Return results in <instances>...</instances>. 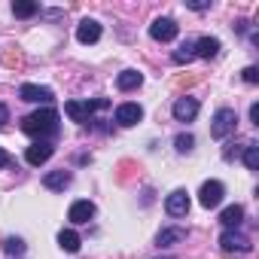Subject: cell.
<instances>
[{
    "instance_id": "cell-1",
    "label": "cell",
    "mask_w": 259,
    "mask_h": 259,
    "mask_svg": "<svg viewBox=\"0 0 259 259\" xmlns=\"http://www.w3.org/2000/svg\"><path fill=\"white\" fill-rule=\"evenodd\" d=\"M22 132L31 135V138H37V141H43L46 135H55L58 132V113L52 107H43V110L25 116L22 119Z\"/></svg>"
},
{
    "instance_id": "cell-2",
    "label": "cell",
    "mask_w": 259,
    "mask_h": 259,
    "mask_svg": "<svg viewBox=\"0 0 259 259\" xmlns=\"http://www.w3.org/2000/svg\"><path fill=\"white\" fill-rule=\"evenodd\" d=\"M107 104H110L107 98H95V101H67V104H64V113H67L73 122L85 125V122L92 119V113H95V110H104Z\"/></svg>"
},
{
    "instance_id": "cell-3",
    "label": "cell",
    "mask_w": 259,
    "mask_h": 259,
    "mask_svg": "<svg viewBox=\"0 0 259 259\" xmlns=\"http://www.w3.org/2000/svg\"><path fill=\"white\" fill-rule=\"evenodd\" d=\"M235 125H238V113H235L232 107H220V110L213 113L210 135H213L217 141H223V138H229V135L235 132Z\"/></svg>"
},
{
    "instance_id": "cell-4",
    "label": "cell",
    "mask_w": 259,
    "mask_h": 259,
    "mask_svg": "<svg viewBox=\"0 0 259 259\" xmlns=\"http://www.w3.org/2000/svg\"><path fill=\"white\" fill-rule=\"evenodd\" d=\"M220 247H223V253H250V238L247 235H241V232H235V229H226L223 235H220Z\"/></svg>"
},
{
    "instance_id": "cell-5",
    "label": "cell",
    "mask_w": 259,
    "mask_h": 259,
    "mask_svg": "<svg viewBox=\"0 0 259 259\" xmlns=\"http://www.w3.org/2000/svg\"><path fill=\"white\" fill-rule=\"evenodd\" d=\"M223 195H226V189H223V183L220 180H207V183H201V189H198V201H201V207H220V201H223Z\"/></svg>"
},
{
    "instance_id": "cell-6",
    "label": "cell",
    "mask_w": 259,
    "mask_h": 259,
    "mask_svg": "<svg viewBox=\"0 0 259 259\" xmlns=\"http://www.w3.org/2000/svg\"><path fill=\"white\" fill-rule=\"evenodd\" d=\"M52 153H55V147H52L49 141H34V144L28 147V153H25V162L34 165V168H40L43 162L52 159Z\"/></svg>"
},
{
    "instance_id": "cell-7",
    "label": "cell",
    "mask_w": 259,
    "mask_h": 259,
    "mask_svg": "<svg viewBox=\"0 0 259 259\" xmlns=\"http://www.w3.org/2000/svg\"><path fill=\"white\" fill-rule=\"evenodd\" d=\"M144 119V107L141 104H132V101H128V104H119L116 107V122L122 125V128H132V125H138Z\"/></svg>"
},
{
    "instance_id": "cell-8",
    "label": "cell",
    "mask_w": 259,
    "mask_h": 259,
    "mask_svg": "<svg viewBox=\"0 0 259 259\" xmlns=\"http://www.w3.org/2000/svg\"><path fill=\"white\" fill-rule=\"evenodd\" d=\"M150 37L153 40H159V43H171L174 37H177V22L174 19H156L153 25H150Z\"/></svg>"
},
{
    "instance_id": "cell-9",
    "label": "cell",
    "mask_w": 259,
    "mask_h": 259,
    "mask_svg": "<svg viewBox=\"0 0 259 259\" xmlns=\"http://www.w3.org/2000/svg\"><path fill=\"white\" fill-rule=\"evenodd\" d=\"M19 98L28 101V104H49V101H52V89H46V85H34V82H25V85L19 89Z\"/></svg>"
},
{
    "instance_id": "cell-10",
    "label": "cell",
    "mask_w": 259,
    "mask_h": 259,
    "mask_svg": "<svg viewBox=\"0 0 259 259\" xmlns=\"http://www.w3.org/2000/svg\"><path fill=\"white\" fill-rule=\"evenodd\" d=\"M171 113H174V119L177 122H192L195 116H198V101L195 98H177L174 101V107H171Z\"/></svg>"
},
{
    "instance_id": "cell-11",
    "label": "cell",
    "mask_w": 259,
    "mask_h": 259,
    "mask_svg": "<svg viewBox=\"0 0 259 259\" xmlns=\"http://www.w3.org/2000/svg\"><path fill=\"white\" fill-rule=\"evenodd\" d=\"M189 195L183 192V189H174L168 198H165V210H168V217H186L189 213Z\"/></svg>"
},
{
    "instance_id": "cell-12",
    "label": "cell",
    "mask_w": 259,
    "mask_h": 259,
    "mask_svg": "<svg viewBox=\"0 0 259 259\" xmlns=\"http://www.w3.org/2000/svg\"><path fill=\"white\" fill-rule=\"evenodd\" d=\"M92 217H95V204L85 201V198H82V201H73L70 210H67V220H70L73 226H82V223H89Z\"/></svg>"
},
{
    "instance_id": "cell-13",
    "label": "cell",
    "mask_w": 259,
    "mask_h": 259,
    "mask_svg": "<svg viewBox=\"0 0 259 259\" xmlns=\"http://www.w3.org/2000/svg\"><path fill=\"white\" fill-rule=\"evenodd\" d=\"M76 40H79V43H98V40H101V25H98L95 19H82V22L76 25Z\"/></svg>"
},
{
    "instance_id": "cell-14",
    "label": "cell",
    "mask_w": 259,
    "mask_h": 259,
    "mask_svg": "<svg viewBox=\"0 0 259 259\" xmlns=\"http://www.w3.org/2000/svg\"><path fill=\"white\" fill-rule=\"evenodd\" d=\"M43 186L52 189V192L67 189V186H70V174H67V171H49V174L43 177Z\"/></svg>"
},
{
    "instance_id": "cell-15",
    "label": "cell",
    "mask_w": 259,
    "mask_h": 259,
    "mask_svg": "<svg viewBox=\"0 0 259 259\" xmlns=\"http://www.w3.org/2000/svg\"><path fill=\"white\" fill-rule=\"evenodd\" d=\"M241 220H244V207H241V204H229V207L220 213V223H223L226 229H238Z\"/></svg>"
},
{
    "instance_id": "cell-16",
    "label": "cell",
    "mask_w": 259,
    "mask_h": 259,
    "mask_svg": "<svg viewBox=\"0 0 259 259\" xmlns=\"http://www.w3.org/2000/svg\"><path fill=\"white\" fill-rule=\"evenodd\" d=\"M79 244H82V238H79L73 229H61V232H58V247H61V250L79 253Z\"/></svg>"
},
{
    "instance_id": "cell-17",
    "label": "cell",
    "mask_w": 259,
    "mask_h": 259,
    "mask_svg": "<svg viewBox=\"0 0 259 259\" xmlns=\"http://www.w3.org/2000/svg\"><path fill=\"white\" fill-rule=\"evenodd\" d=\"M141 82H144V73H138V70H122L119 79H116V85H119L122 92H132V89H138Z\"/></svg>"
},
{
    "instance_id": "cell-18",
    "label": "cell",
    "mask_w": 259,
    "mask_h": 259,
    "mask_svg": "<svg viewBox=\"0 0 259 259\" xmlns=\"http://www.w3.org/2000/svg\"><path fill=\"white\" fill-rule=\"evenodd\" d=\"M220 52V40L217 37H201L198 43H195V55L198 58H213Z\"/></svg>"
},
{
    "instance_id": "cell-19",
    "label": "cell",
    "mask_w": 259,
    "mask_h": 259,
    "mask_svg": "<svg viewBox=\"0 0 259 259\" xmlns=\"http://www.w3.org/2000/svg\"><path fill=\"white\" fill-rule=\"evenodd\" d=\"M13 13H16L19 19H31V16L40 13V4H34V0H16V4H13Z\"/></svg>"
},
{
    "instance_id": "cell-20",
    "label": "cell",
    "mask_w": 259,
    "mask_h": 259,
    "mask_svg": "<svg viewBox=\"0 0 259 259\" xmlns=\"http://www.w3.org/2000/svg\"><path fill=\"white\" fill-rule=\"evenodd\" d=\"M183 238H186V229H162L159 232V247H171Z\"/></svg>"
},
{
    "instance_id": "cell-21",
    "label": "cell",
    "mask_w": 259,
    "mask_h": 259,
    "mask_svg": "<svg viewBox=\"0 0 259 259\" xmlns=\"http://www.w3.org/2000/svg\"><path fill=\"white\" fill-rule=\"evenodd\" d=\"M244 165H247V171L259 168V144H247L244 147Z\"/></svg>"
},
{
    "instance_id": "cell-22",
    "label": "cell",
    "mask_w": 259,
    "mask_h": 259,
    "mask_svg": "<svg viewBox=\"0 0 259 259\" xmlns=\"http://www.w3.org/2000/svg\"><path fill=\"white\" fill-rule=\"evenodd\" d=\"M192 58H195V43L186 40V43L174 52V64H186V61H192Z\"/></svg>"
},
{
    "instance_id": "cell-23",
    "label": "cell",
    "mask_w": 259,
    "mask_h": 259,
    "mask_svg": "<svg viewBox=\"0 0 259 259\" xmlns=\"http://www.w3.org/2000/svg\"><path fill=\"white\" fill-rule=\"evenodd\" d=\"M4 250H7L10 256H22V253H25V241H22V238H7V241H4Z\"/></svg>"
},
{
    "instance_id": "cell-24",
    "label": "cell",
    "mask_w": 259,
    "mask_h": 259,
    "mask_svg": "<svg viewBox=\"0 0 259 259\" xmlns=\"http://www.w3.org/2000/svg\"><path fill=\"white\" fill-rule=\"evenodd\" d=\"M192 144H195V138H192V135H177V138H174L177 153H189V150H192Z\"/></svg>"
},
{
    "instance_id": "cell-25",
    "label": "cell",
    "mask_w": 259,
    "mask_h": 259,
    "mask_svg": "<svg viewBox=\"0 0 259 259\" xmlns=\"http://www.w3.org/2000/svg\"><path fill=\"white\" fill-rule=\"evenodd\" d=\"M241 76H244V82H250V85H253V82H259V70H256V67H244V70H241Z\"/></svg>"
},
{
    "instance_id": "cell-26",
    "label": "cell",
    "mask_w": 259,
    "mask_h": 259,
    "mask_svg": "<svg viewBox=\"0 0 259 259\" xmlns=\"http://www.w3.org/2000/svg\"><path fill=\"white\" fill-rule=\"evenodd\" d=\"M7 122H10V107L0 104V125H7Z\"/></svg>"
},
{
    "instance_id": "cell-27",
    "label": "cell",
    "mask_w": 259,
    "mask_h": 259,
    "mask_svg": "<svg viewBox=\"0 0 259 259\" xmlns=\"http://www.w3.org/2000/svg\"><path fill=\"white\" fill-rule=\"evenodd\" d=\"M250 122L259 125V104H250Z\"/></svg>"
},
{
    "instance_id": "cell-28",
    "label": "cell",
    "mask_w": 259,
    "mask_h": 259,
    "mask_svg": "<svg viewBox=\"0 0 259 259\" xmlns=\"http://www.w3.org/2000/svg\"><path fill=\"white\" fill-rule=\"evenodd\" d=\"M7 165H10V153L0 147V168H7Z\"/></svg>"
},
{
    "instance_id": "cell-29",
    "label": "cell",
    "mask_w": 259,
    "mask_h": 259,
    "mask_svg": "<svg viewBox=\"0 0 259 259\" xmlns=\"http://www.w3.org/2000/svg\"><path fill=\"white\" fill-rule=\"evenodd\" d=\"M189 7L198 10V13H201V10H210V4H204V0H195V4H189Z\"/></svg>"
}]
</instances>
